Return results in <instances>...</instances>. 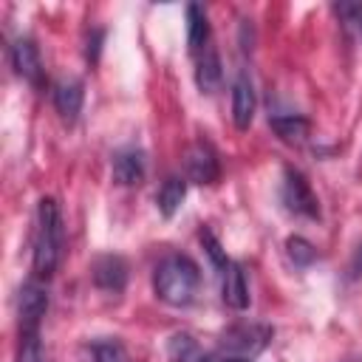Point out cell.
I'll list each match as a JSON object with an SVG mask.
<instances>
[{"label":"cell","instance_id":"ffe728a7","mask_svg":"<svg viewBox=\"0 0 362 362\" xmlns=\"http://www.w3.org/2000/svg\"><path fill=\"white\" fill-rule=\"evenodd\" d=\"M17 362H45V351L40 342V331H20Z\"/></svg>","mask_w":362,"mask_h":362},{"label":"cell","instance_id":"8fae6325","mask_svg":"<svg viewBox=\"0 0 362 362\" xmlns=\"http://www.w3.org/2000/svg\"><path fill=\"white\" fill-rule=\"evenodd\" d=\"M221 79H223V71H221V57L215 51V45L209 42L198 57H195V85L201 93L212 96L218 88H221Z\"/></svg>","mask_w":362,"mask_h":362},{"label":"cell","instance_id":"7c38bea8","mask_svg":"<svg viewBox=\"0 0 362 362\" xmlns=\"http://www.w3.org/2000/svg\"><path fill=\"white\" fill-rule=\"evenodd\" d=\"M93 283L105 291H122L127 283V263L116 255H105L93 263Z\"/></svg>","mask_w":362,"mask_h":362},{"label":"cell","instance_id":"44dd1931","mask_svg":"<svg viewBox=\"0 0 362 362\" xmlns=\"http://www.w3.org/2000/svg\"><path fill=\"white\" fill-rule=\"evenodd\" d=\"M286 249H288V257L294 260V266H308V263L317 260V249H314L305 238H300V235L288 238V240H286Z\"/></svg>","mask_w":362,"mask_h":362},{"label":"cell","instance_id":"9a60e30c","mask_svg":"<svg viewBox=\"0 0 362 362\" xmlns=\"http://www.w3.org/2000/svg\"><path fill=\"white\" fill-rule=\"evenodd\" d=\"M269 124H272V130L277 133V139L286 141V144H303L305 136H308V130H311L308 119H305V116H297V113L272 116Z\"/></svg>","mask_w":362,"mask_h":362},{"label":"cell","instance_id":"ac0fdd59","mask_svg":"<svg viewBox=\"0 0 362 362\" xmlns=\"http://www.w3.org/2000/svg\"><path fill=\"white\" fill-rule=\"evenodd\" d=\"M167 356H170V362H206L201 345H198L189 334H175V337H170V342H167Z\"/></svg>","mask_w":362,"mask_h":362},{"label":"cell","instance_id":"9c48e42d","mask_svg":"<svg viewBox=\"0 0 362 362\" xmlns=\"http://www.w3.org/2000/svg\"><path fill=\"white\" fill-rule=\"evenodd\" d=\"M221 297L229 308L243 311L249 305V283H246V272L240 263L229 260V266L221 272Z\"/></svg>","mask_w":362,"mask_h":362},{"label":"cell","instance_id":"e0dca14e","mask_svg":"<svg viewBox=\"0 0 362 362\" xmlns=\"http://www.w3.org/2000/svg\"><path fill=\"white\" fill-rule=\"evenodd\" d=\"M85 351H88V362H133L127 348L119 339H110V337L88 342Z\"/></svg>","mask_w":362,"mask_h":362},{"label":"cell","instance_id":"d6986e66","mask_svg":"<svg viewBox=\"0 0 362 362\" xmlns=\"http://www.w3.org/2000/svg\"><path fill=\"white\" fill-rule=\"evenodd\" d=\"M334 11H337L342 28H345L354 40L362 42V3H337Z\"/></svg>","mask_w":362,"mask_h":362},{"label":"cell","instance_id":"8992f818","mask_svg":"<svg viewBox=\"0 0 362 362\" xmlns=\"http://www.w3.org/2000/svg\"><path fill=\"white\" fill-rule=\"evenodd\" d=\"M45 311H48V288L40 277H34L20 288V300H17L20 331H40Z\"/></svg>","mask_w":362,"mask_h":362},{"label":"cell","instance_id":"4fadbf2b","mask_svg":"<svg viewBox=\"0 0 362 362\" xmlns=\"http://www.w3.org/2000/svg\"><path fill=\"white\" fill-rule=\"evenodd\" d=\"M113 181L122 184V187H133V184H141L144 178V156L141 150H119L113 156Z\"/></svg>","mask_w":362,"mask_h":362},{"label":"cell","instance_id":"3957f363","mask_svg":"<svg viewBox=\"0 0 362 362\" xmlns=\"http://www.w3.org/2000/svg\"><path fill=\"white\" fill-rule=\"evenodd\" d=\"M272 339V328L263 322H235L221 334V351L226 359H252L257 356Z\"/></svg>","mask_w":362,"mask_h":362},{"label":"cell","instance_id":"6da1fadb","mask_svg":"<svg viewBox=\"0 0 362 362\" xmlns=\"http://www.w3.org/2000/svg\"><path fill=\"white\" fill-rule=\"evenodd\" d=\"M62 246H65V229H62V215L54 198H40L37 204V226H34V274L51 277L59 266L62 257Z\"/></svg>","mask_w":362,"mask_h":362},{"label":"cell","instance_id":"d4e9b609","mask_svg":"<svg viewBox=\"0 0 362 362\" xmlns=\"http://www.w3.org/2000/svg\"><path fill=\"white\" fill-rule=\"evenodd\" d=\"M356 362H362V359H356Z\"/></svg>","mask_w":362,"mask_h":362},{"label":"cell","instance_id":"ba28073f","mask_svg":"<svg viewBox=\"0 0 362 362\" xmlns=\"http://www.w3.org/2000/svg\"><path fill=\"white\" fill-rule=\"evenodd\" d=\"M82 102H85V85L76 76L59 79L54 85V107L62 116V122L74 124L76 116H79V110H82Z\"/></svg>","mask_w":362,"mask_h":362},{"label":"cell","instance_id":"7402d4cb","mask_svg":"<svg viewBox=\"0 0 362 362\" xmlns=\"http://www.w3.org/2000/svg\"><path fill=\"white\" fill-rule=\"evenodd\" d=\"M201 243H204V249H206V255L212 257V263L218 266V272H223L226 266H229V257L221 252V243L215 240V235L209 232V229H201Z\"/></svg>","mask_w":362,"mask_h":362},{"label":"cell","instance_id":"7a4b0ae2","mask_svg":"<svg viewBox=\"0 0 362 362\" xmlns=\"http://www.w3.org/2000/svg\"><path fill=\"white\" fill-rule=\"evenodd\" d=\"M201 283V272L187 255H167L153 274L156 297L167 305H189Z\"/></svg>","mask_w":362,"mask_h":362},{"label":"cell","instance_id":"603a6c76","mask_svg":"<svg viewBox=\"0 0 362 362\" xmlns=\"http://www.w3.org/2000/svg\"><path fill=\"white\" fill-rule=\"evenodd\" d=\"M351 274H354V277H359V274H362V246H359V252H356V257H354V266H351Z\"/></svg>","mask_w":362,"mask_h":362},{"label":"cell","instance_id":"30bf717a","mask_svg":"<svg viewBox=\"0 0 362 362\" xmlns=\"http://www.w3.org/2000/svg\"><path fill=\"white\" fill-rule=\"evenodd\" d=\"M232 119L238 130H246L255 119V88L246 71H240L232 82Z\"/></svg>","mask_w":362,"mask_h":362},{"label":"cell","instance_id":"277c9868","mask_svg":"<svg viewBox=\"0 0 362 362\" xmlns=\"http://www.w3.org/2000/svg\"><path fill=\"white\" fill-rule=\"evenodd\" d=\"M280 198H283V204H286L288 212L303 215V218H320V201H317L311 184L305 181L303 173H297V170H291V167L283 173Z\"/></svg>","mask_w":362,"mask_h":362},{"label":"cell","instance_id":"5bb4252c","mask_svg":"<svg viewBox=\"0 0 362 362\" xmlns=\"http://www.w3.org/2000/svg\"><path fill=\"white\" fill-rule=\"evenodd\" d=\"M187 45H189L192 57H198L209 45V20H206L204 6H198V3L187 6Z\"/></svg>","mask_w":362,"mask_h":362},{"label":"cell","instance_id":"52a82bcc","mask_svg":"<svg viewBox=\"0 0 362 362\" xmlns=\"http://www.w3.org/2000/svg\"><path fill=\"white\" fill-rule=\"evenodd\" d=\"M11 65L14 71L31 82V85H42V59H40V48L31 37H17L11 42Z\"/></svg>","mask_w":362,"mask_h":362},{"label":"cell","instance_id":"cb8c5ba5","mask_svg":"<svg viewBox=\"0 0 362 362\" xmlns=\"http://www.w3.org/2000/svg\"><path fill=\"white\" fill-rule=\"evenodd\" d=\"M221 362H246V359H221Z\"/></svg>","mask_w":362,"mask_h":362},{"label":"cell","instance_id":"5b68a950","mask_svg":"<svg viewBox=\"0 0 362 362\" xmlns=\"http://www.w3.org/2000/svg\"><path fill=\"white\" fill-rule=\"evenodd\" d=\"M184 173H187V181H192V184H201V187L215 184L221 178V161H218L215 147L204 139L189 144L184 153Z\"/></svg>","mask_w":362,"mask_h":362},{"label":"cell","instance_id":"2e32d148","mask_svg":"<svg viewBox=\"0 0 362 362\" xmlns=\"http://www.w3.org/2000/svg\"><path fill=\"white\" fill-rule=\"evenodd\" d=\"M184 195H187V181L178 178V175H170L161 187H158V195H156V204H158V212L164 218H173L181 204H184Z\"/></svg>","mask_w":362,"mask_h":362}]
</instances>
